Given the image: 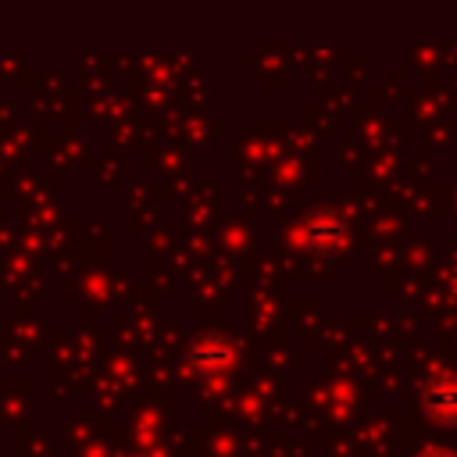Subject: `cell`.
Listing matches in <instances>:
<instances>
[{
	"instance_id": "1",
	"label": "cell",
	"mask_w": 457,
	"mask_h": 457,
	"mask_svg": "<svg viewBox=\"0 0 457 457\" xmlns=\"http://www.w3.org/2000/svg\"><path fill=\"white\" fill-rule=\"evenodd\" d=\"M228 361H232V353H228V346L218 336H204L193 346V364L196 368H218V364H228Z\"/></svg>"
}]
</instances>
